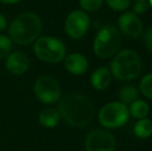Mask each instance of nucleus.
<instances>
[{"label": "nucleus", "mask_w": 152, "mask_h": 151, "mask_svg": "<svg viewBox=\"0 0 152 151\" xmlns=\"http://www.w3.org/2000/svg\"><path fill=\"white\" fill-rule=\"evenodd\" d=\"M34 93L42 104H54L60 99L61 88L59 83L50 76H42L34 84Z\"/></svg>", "instance_id": "nucleus-7"}, {"label": "nucleus", "mask_w": 152, "mask_h": 151, "mask_svg": "<svg viewBox=\"0 0 152 151\" xmlns=\"http://www.w3.org/2000/svg\"><path fill=\"white\" fill-rule=\"evenodd\" d=\"M148 3L152 6V0H148Z\"/></svg>", "instance_id": "nucleus-26"}, {"label": "nucleus", "mask_w": 152, "mask_h": 151, "mask_svg": "<svg viewBox=\"0 0 152 151\" xmlns=\"http://www.w3.org/2000/svg\"><path fill=\"white\" fill-rule=\"evenodd\" d=\"M85 148L86 151H115L116 141L109 131L94 129L87 136Z\"/></svg>", "instance_id": "nucleus-9"}, {"label": "nucleus", "mask_w": 152, "mask_h": 151, "mask_svg": "<svg viewBox=\"0 0 152 151\" xmlns=\"http://www.w3.org/2000/svg\"><path fill=\"white\" fill-rule=\"evenodd\" d=\"M121 44L120 32L113 26H104L94 38L93 51L99 58H110L118 52Z\"/></svg>", "instance_id": "nucleus-4"}, {"label": "nucleus", "mask_w": 152, "mask_h": 151, "mask_svg": "<svg viewBox=\"0 0 152 151\" xmlns=\"http://www.w3.org/2000/svg\"><path fill=\"white\" fill-rule=\"evenodd\" d=\"M106 2L115 12H124L130 5V0H106Z\"/></svg>", "instance_id": "nucleus-21"}, {"label": "nucleus", "mask_w": 152, "mask_h": 151, "mask_svg": "<svg viewBox=\"0 0 152 151\" xmlns=\"http://www.w3.org/2000/svg\"><path fill=\"white\" fill-rule=\"evenodd\" d=\"M129 111L121 101H113L104 105L98 113V121L106 128H118L128 120Z\"/></svg>", "instance_id": "nucleus-6"}, {"label": "nucleus", "mask_w": 152, "mask_h": 151, "mask_svg": "<svg viewBox=\"0 0 152 151\" xmlns=\"http://www.w3.org/2000/svg\"><path fill=\"white\" fill-rule=\"evenodd\" d=\"M42 30V22L33 12H23L12 21L8 28L10 39L18 44L27 46L34 42Z\"/></svg>", "instance_id": "nucleus-2"}, {"label": "nucleus", "mask_w": 152, "mask_h": 151, "mask_svg": "<svg viewBox=\"0 0 152 151\" xmlns=\"http://www.w3.org/2000/svg\"><path fill=\"white\" fill-rule=\"evenodd\" d=\"M139 92L137 90L136 87L132 86V85H127L124 86L120 89L119 92V97L121 99V103H123L124 105H128V104L134 103V101L138 99Z\"/></svg>", "instance_id": "nucleus-17"}, {"label": "nucleus", "mask_w": 152, "mask_h": 151, "mask_svg": "<svg viewBox=\"0 0 152 151\" xmlns=\"http://www.w3.org/2000/svg\"><path fill=\"white\" fill-rule=\"evenodd\" d=\"M140 90L145 96L152 99V74H148L141 80Z\"/></svg>", "instance_id": "nucleus-19"}, {"label": "nucleus", "mask_w": 152, "mask_h": 151, "mask_svg": "<svg viewBox=\"0 0 152 151\" xmlns=\"http://www.w3.org/2000/svg\"><path fill=\"white\" fill-rule=\"evenodd\" d=\"M21 0H0L1 3H4V4H16V3H19Z\"/></svg>", "instance_id": "nucleus-25"}, {"label": "nucleus", "mask_w": 152, "mask_h": 151, "mask_svg": "<svg viewBox=\"0 0 152 151\" xmlns=\"http://www.w3.org/2000/svg\"><path fill=\"white\" fill-rule=\"evenodd\" d=\"M5 67L12 75L20 76L25 74L29 67V58L25 53L20 51L10 52L6 57Z\"/></svg>", "instance_id": "nucleus-11"}, {"label": "nucleus", "mask_w": 152, "mask_h": 151, "mask_svg": "<svg viewBox=\"0 0 152 151\" xmlns=\"http://www.w3.org/2000/svg\"><path fill=\"white\" fill-rule=\"evenodd\" d=\"M89 26H90V19L86 12L77 9L70 12L65 19L64 30L69 37L79 39L86 34Z\"/></svg>", "instance_id": "nucleus-8"}, {"label": "nucleus", "mask_w": 152, "mask_h": 151, "mask_svg": "<svg viewBox=\"0 0 152 151\" xmlns=\"http://www.w3.org/2000/svg\"><path fill=\"white\" fill-rule=\"evenodd\" d=\"M128 111L134 118L143 119L146 118V116L149 113V106L146 101L137 99L134 103L130 104V108L128 109Z\"/></svg>", "instance_id": "nucleus-16"}, {"label": "nucleus", "mask_w": 152, "mask_h": 151, "mask_svg": "<svg viewBox=\"0 0 152 151\" xmlns=\"http://www.w3.org/2000/svg\"><path fill=\"white\" fill-rule=\"evenodd\" d=\"M80 6L84 12H96L102 4V0H79Z\"/></svg>", "instance_id": "nucleus-20"}, {"label": "nucleus", "mask_w": 152, "mask_h": 151, "mask_svg": "<svg viewBox=\"0 0 152 151\" xmlns=\"http://www.w3.org/2000/svg\"><path fill=\"white\" fill-rule=\"evenodd\" d=\"M33 50L36 57L49 63H58L63 60L66 54V47L59 38L42 36L34 42Z\"/></svg>", "instance_id": "nucleus-5"}, {"label": "nucleus", "mask_w": 152, "mask_h": 151, "mask_svg": "<svg viewBox=\"0 0 152 151\" xmlns=\"http://www.w3.org/2000/svg\"><path fill=\"white\" fill-rule=\"evenodd\" d=\"M118 26L121 32L129 38L139 37L143 32L142 21L134 12H124L119 17Z\"/></svg>", "instance_id": "nucleus-10"}, {"label": "nucleus", "mask_w": 152, "mask_h": 151, "mask_svg": "<svg viewBox=\"0 0 152 151\" xmlns=\"http://www.w3.org/2000/svg\"><path fill=\"white\" fill-rule=\"evenodd\" d=\"M134 135L141 139H146L152 135V120L147 118L139 119L134 127Z\"/></svg>", "instance_id": "nucleus-15"}, {"label": "nucleus", "mask_w": 152, "mask_h": 151, "mask_svg": "<svg viewBox=\"0 0 152 151\" xmlns=\"http://www.w3.org/2000/svg\"><path fill=\"white\" fill-rule=\"evenodd\" d=\"M64 67L72 75L80 76L88 69V60L84 55L72 53L64 57Z\"/></svg>", "instance_id": "nucleus-12"}, {"label": "nucleus", "mask_w": 152, "mask_h": 151, "mask_svg": "<svg viewBox=\"0 0 152 151\" xmlns=\"http://www.w3.org/2000/svg\"><path fill=\"white\" fill-rule=\"evenodd\" d=\"M58 112L69 125L83 127L91 122L94 115V106L85 95L68 94L59 101Z\"/></svg>", "instance_id": "nucleus-1"}, {"label": "nucleus", "mask_w": 152, "mask_h": 151, "mask_svg": "<svg viewBox=\"0 0 152 151\" xmlns=\"http://www.w3.org/2000/svg\"><path fill=\"white\" fill-rule=\"evenodd\" d=\"M60 117L61 116L58 110L53 109V108H47L39 113L38 121L42 126L47 127V128H53L59 123Z\"/></svg>", "instance_id": "nucleus-14"}, {"label": "nucleus", "mask_w": 152, "mask_h": 151, "mask_svg": "<svg viewBox=\"0 0 152 151\" xmlns=\"http://www.w3.org/2000/svg\"><path fill=\"white\" fill-rule=\"evenodd\" d=\"M144 40H145V44H146V47L152 52V26L149 27L148 30H147L146 33H145Z\"/></svg>", "instance_id": "nucleus-23"}, {"label": "nucleus", "mask_w": 152, "mask_h": 151, "mask_svg": "<svg viewBox=\"0 0 152 151\" xmlns=\"http://www.w3.org/2000/svg\"><path fill=\"white\" fill-rule=\"evenodd\" d=\"M142 71V62L138 53L132 50H123L111 62V74L121 81L136 79Z\"/></svg>", "instance_id": "nucleus-3"}, {"label": "nucleus", "mask_w": 152, "mask_h": 151, "mask_svg": "<svg viewBox=\"0 0 152 151\" xmlns=\"http://www.w3.org/2000/svg\"><path fill=\"white\" fill-rule=\"evenodd\" d=\"M12 42L8 36L4 34H0V59L6 58L12 52Z\"/></svg>", "instance_id": "nucleus-18"}, {"label": "nucleus", "mask_w": 152, "mask_h": 151, "mask_svg": "<svg viewBox=\"0 0 152 151\" xmlns=\"http://www.w3.org/2000/svg\"><path fill=\"white\" fill-rule=\"evenodd\" d=\"M6 27H7V19L5 18L4 15L0 14V32L3 31Z\"/></svg>", "instance_id": "nucleus-24"}, {"label": "nucleus", "mask_w": 152, "mask_h": 151, "mask_svg": "<svg viewBox=\"0 0 152 151\" xmlns=\"http://www.w3.org/2000/svg\"><path fill=\"white\" fill-rule=\"evenodd\" d=\"M112 81V74L107 67H99L91 75L90 82L94 89L104 90L108 88Z\"/></svg>", "instance_id": "nucleus-13"}, {"label": "nucleus", "mask_w": 152, "mask_h": 151, "mask_svg": "<svg viewBox=\"0 0 152 151\" xmlns=\"http://www.w3.org/2000/svg\"><path fill=\"white\" fill-rule=\"evenodd\" d=\"M149 3L148 0H134V12L136 15L144 14L148 10Z\"/></svg>", "instance_id": "nucleus-22"}]
</instances>
